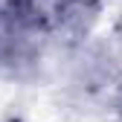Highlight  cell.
<instances>
[{"label": "cell", "mask_w": 122, "mask_h": 122, "mask_svg": "<svg viewBox=\"0 0 122 122\" xmlns=\"http://www.w3.org/2000/svg\"><path fill=\"white\" fill-rule=\"evenodd\" d=\"M105 26H108L105 3H93V0H67L58 23L52 26V38L61 41V44H67V47H79V44L96 38Z\"/></svg>", "instance_id": "obj_1"}, {"label": "cell", "mask_w": 122, "mask_h": 122, "mask_svg": "<svg viewBox=\"0 0 122 122\" xmlns=\"http://www.w3.org/2000/svg\"><path fill=\"white\" fill-rule=\"evenodd\" d=\"M67 0H15V6L9 9L12 15H18V18L35 23V26H44L52 32V26L58 23L61 12H64Z\"/></svg>", "instance_id": "obj_2"}, {"label": "cell", "mask_w": 122, "mask_h": 122, "mask_svg": "<svg viewBox=\"0 0 122 122\" xmlns=\"http://www.w3.org/2000/svg\"><path fill=\"white\" fill-rule=\"evenodd\" d=\"M15 6V0H0V12H9Z\"/></svg>", "instance_id": "obj_3"}, {"label": "cell", "mask_w": 122, "mask_h": 122, "mask_svg": "<svg viewBox=\"0 0 122 122\" xmlns=\"http://www.w3.org/2000/svg\"><path fill=\"white\" fill-rule=\"evenodd\" d=\"M93 3H105V0H93Z\"/></svg>", "instance_id": "obj_4"}]
</instances>
